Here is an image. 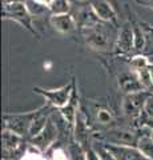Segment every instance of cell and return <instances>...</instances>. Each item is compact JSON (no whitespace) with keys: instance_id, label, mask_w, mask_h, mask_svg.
<instances>
[{"instance_id":"10","label":"cell","mask_w":153,"mask_h":160,"mask_svg":"<svg viewBox=\"0 0 153 160\" xmlns=\"http://www.w3.org/2000/svg\"><path fill=\"white\" fill-rule=\"evenodd\" d=\"M73 139L75 142L81 146L83 149H87L88 147H91L88 144V140H89V135H91V131H89V126H88V122L85 119V115L83 113V111L80 109L76 116V123H75V127H73Z\"/></svg>"},{"instance_id":"22","label":"cell","mask_w":153,"mask_h":160,"mask_svg":"<svg viewBox=\"0 0 153 160\" xmlns=\"http://www.w3.org/2000/svg\"><path fill=\"white\" fill-rule=\"evenodd\" d=\"M151 62L148 60L146 56H142V55H136L133 56L132 60L129 62V66L132 68V71H139V69H142V68H146L151 66Z\"/></svg>"},{"instance_id":"1","label":"cell","mask_w":153,"mask_h":160,"mask_svg":"<svg viewBox=\"0 0 153 160\" xmlns=\"http://www.w3.org/2000/svg\"><path fill=\"white\" fill-rule=\"evenodd\" d=\"M87 46L95 51L105 52L115 48L118 32L115 29V24L98 22L91 27L80 29Z\"/></svg>"},{"instance_id":"3","label":"cell","mask_w":153,"mask_h":160,"mask_svg":"<svg viewBox=\"0 0 153 160\" xmlns=\"http://www.w3.org/2000/svg\"><path fill=\"white\" fill-rule=\"evenodd\" d=\"M75 83L76 80L72 79L71 83L65 84L63 87H59L55 89H47V88H41V87H35L33 91H35L37 95H40L44 99L48 102V104H51L53 108H57V109H61L65 104L68 103L72 91H73V87H75Z\"/></svg>"},{"instance_id":"6","label":"cell","mask_w":153,"mask_h":160,"mask_svg":"<svg viewBox=\"0 0 153 160\" xmlns=\"http://www.w3.org/2000/svg\"><path fill=\"white\" fill-rule=\"evenodd\" d=\"M57 133H59L57 124L55 123V120H53V115H52V116L49 118V120H48L47 126L44 127V129L37 135V136L32 138L31 140H29V144L35 146L36 148H39L43 152H47L48 149L55 144L56 139H57Z\"/></svg>"},{"instance_id":"19","label":"cell","mask_w":153,"mask_h":160,"mask_svg":"<svg viewBox=\"0 0 153 160\" xmlns=\"http://www.w3.org/2000/svg\"><path fill=\"white\" fill-rule=\"evenodd\" d=\"M71 3L69 0H53L49 6V12L51 15H64L71 12Z\"/></svg>"},{"instance_id":"21","label":"cell","mask_w":153,"mask_h":160,"mask_svg":"<svg viewBox=\"0 0 153 160\" xmlns=\"http://www.w3.org/2000/svg\"><path fill=\"white\" fill-rule=\"evenodd\" d=\"M22 160H48V159L44 156L43 151H40L32 144H29L27 149L24 151V156L22 158Z\"/></svg>"},{"instance_id":"4","label":"cell","mask_w":153,"mask_h":160,"mask_svg":"<svg viewBox=\"0 0 153 160\" xmlns=\"http://www.w3.org/2000/svg\"><path fill=\"white\" fill-rule=\"evenodd\" d=\"M36 115L35 111H28V112H19V113H4L3 123L6 129H11V131L16 132L22 136H28L29 128H31L32 120Z\"/></svg>"},{"instance_id":"2","label":"cell","mask_w":153,"mask_h":160,"mask_svg":"<svg viewBox=\"0 0 153 160\" xmlns=\"http://www.w3.org/2000/svg\"><path fill=\"white\" fill-rule=\"evenodd\" d=\"M4 20H12V22L20 24L33 35H37L32 22V13L29 11L26 2H9L4 3L3 6V16Z\"/></svg>"},{"instance_id":"5","label":"cell","mask_w":153,"mask_h":160,"mask_svg":"<svg viewBox=\"0 0 153 160\" xmlns=\"http://www.w3.org/2000/svg\"><path fill=\"white\" fill-rule=\"evenodd\" d=\"M152 91H139L133 93H127L122 99V112L129 119H137L144 112L146 100Z\"/></svg>"},{"instance_id":"15","label":"cell","mask_w":153,"mask_h":160,"mask_svg":"<svg viewBox=\"0 0 153 160\" xmlns=\"http://www.w3.org/2000/svg\"><path fill=\"white\" fill-rule=\"evenodd\" d=\"M118 87L125 95L127 93H133V92H139V91H144L141 82L139 80V76L135 71L127 72V73H121L118 76Z\"/></svg>"},{"instance_id":"28","label":"cell","mask_w":153,"mask_h":160,"mask_svg":"<svg viewBox=\"0 0 153 160\" xmlns=\"http://www.w3.org/2000/svg\"><path fill=\"white\" fill-rule=\"evenodd\" d=\"M151 75H152V82H153V63L151 64Z\"/></svg>"},{"instance_id":"24","label":"cell","mask_w":153,"mask_h":160,"mask_svg":"<svg viewBox=\"0 0 153 160\" xmlns=\"http://www.w3.org/2000/svg\"><path fill=\"white\" fill-rule=\"evenodd\" d=\"M84 155H85V160H100V156H98V152L96 151V148L91 146L87 149H84Z\"/></svg>"},{"instance_id":"25","label":"cell","mask_w":153,"mask_h":160,"mask_svg":"<svg viewBox=\"0 0 153 160\" xmlns=\"http://www.w3.org/2000/svg\"><path fill=\"white\" fill-rule=\"evenodd\" d=\"M144 112H145V115H146L148 118L153 119V92L149 95V98H148V100H146Z\"/></svg>"},{"instance_id":"9","label":"cell","mask_w":153,"mask_h":160,"mask_svg":"<svg viewBox=\"0 0 153 160\" xmlns=\"http://www.w3.org/2000/svg\"><path fill=\"white\" fill-rule=\"evenodd\" d=\"M105 147L113 153L116 160H149L135 146H120V144L104 143Z\"/></svg>"},{"instance_id":"29","label":"cell","mask_w":153,"mask_h":160,"mask_svg":"<svg viewBox=\"0 0 153 160\" xmlns=\"http://www.w3.org/2000/svg\"><path fill=\"white\" fill-rule=\"evenodd\" d=\"M2 160H13V159H8V158H3Z\"/></svg>"},{"instance_id":"13","label":"cell","mask_w":153,"mask_h":160,"mask_svg":"<svg viewBox=\"0 0 153 160\" xmlns=\"http://www.w3.org/2000/svg\"><path fill=\"white\" fill-rule=\"evenodd\" d=\"M89 4L93 9V12L96 13V16L100 19L101 22L116 24L117 15H116L115 8L111 6L109 2H107V0H92Z\"/></svg>"},{"instance_id":"14","label":"cell","mask_w":153,"mask_h":160,"mask_svg":"<svg viewBox=\"0 0 153 160\" xmlns=\"http://www.w3.org/2000/svg\"><path fill=\"white\" fill-rule=\"evenodd\" d=\"M23 136L16 132L11 131V129L3 128L2 132V144H3V153L7 156L8 153H15L20 149L23 144ZM3 156V158H4Z\"/></svg>"},{"instance_id":"23","label":"cell","mask_w":153,"mask_h":160,"mask_svg":"<svg viewBox=\"0 0 153 160\" xmlns=\"http://www.w3.org/2000/svg\"><path fill=\"white\" fill-rule=\"evenodd\" d=\"M93 147H95V148H96V151L98 152L100 160H116V158L113 156V153L105 147V144H100V146L95 144Z\"/></svg>"},{"instance_id":"11","label":"cell","mask_w":153,"mask_h":160,"mask_svg":"<svg viewBox=\"0 0 153 160\" xmlns=\"http://www.w3.org/2000/svg\"><path fill=\"white\" fill-rule=\"evenodd\" d=\"M105 143L120 144V146H135L137 144L139 136L127 129H111L105 133Z\"/></svg>"},{"instance_id":"7","label":"cell","mask_w":153,"mask_h":160,"mask_svg":"<svg viewBox=\"0 0 153 160\" xmlns=\"http://www.w3.org/2000/svg\"><path fill=\"white\" fill-rule=\"evenodd\" d=\"M135 49V35H133V24L127 22L122 24L117 35L115 44V51L117 55H128Z\"/></svg>"},{"instance_id":"27","label":"cell","mask_w":153,"mask_h":160,"mask_svg":"<svg viewBox=\"0 0 153 160\" xmlns=\"http://www.w3.org/2000/svg\"><path fill=\"white\" fill-rule=\"evenodd\" d=\"M139 4H141V6H145V7H151L153 8V0H136Z\"/></svg>"},{"instance_id":"17","label":"cell","mask_w":153,"mask_h":160,"mask_svg":"<svg viewBox=\"0 0 153 160\" xmlns=\"http://www.w3.org/2000/svg\"><path fill=\"white\" fill-rule=\"evenodd\" d=\"M136 147L139 148V151L144 155L146 159L153 160V135L151 133H144L139 136Z\"/></svg>"},{"instance_id":"8","label":"cell","mask_w":153,"mask_h":160,"mask_svg":"<svg viewBox=\"0 0 153 160\" xmlns=\"http://www.w3.org/2000/svg\"><path fill=\"white\" fill-rule=\"evenodd\" d=\"M63 116V120L65 123V126L69 129V132H73V127H75L76 123V116L79 111H80V98H79V92H77V87L75 83V87H73L72 95L68 103L64 106L61 109H59Z\"/></svg>"},{"instance_id":"16","label":"cell","mask_w":153,"mask_h":160,"mask_svg":"<svg viewBox=\"0 0 153 160\" xmlns=\"http://www.w3.org/2000/svg\"><path fill=\"white\" fill-rule=\"evenodd\" d=\"M75 19H76V23H77V27L83 29V28H87V27H91L93 24H96L98 22H101L100 19L96 16V13L93 12V9L89 6H85L80 8L77 11V13L75 15Z\"/></svg>"},{"instance_id":"18","label":"cell","mask_w":153,"mask_h":160,"mask_svg":"<svg viewBox=\"0 0 153 160\" xmlns=\"http://www.w3.org/2000/svg\"><path fill=\"white\" fill-rule=\"evenodd\" d=\"M96 122L101 126H111L115 123V113L105 106L96 107Z\"/></svg>"},{"instance_id":"12","label":"cell","mask_w":153,"mask_h":160,"mask_svg":"<svg viewBox=\"0 0 153 160\" xmlns=\"http://www.w3.org/2000/svg\"><path fill=\"white\" fill-rule=\"evenodd\" d=\"M51 26L60 33H72L77 29V23L73 15L64 13V15H51L49 18Z\"/></svg>"},{"instance_id":"20","label":"cell","mask_w":153,"mask_h":160,"mask_svg":"<svg viewBox=\"0 0 153 160\" xmlns=\"http://www.w3.org/2000/svg\"><path fill=\"white\" fill-rule=\"evenodd\" d=\"M133 35H135V51L141 52L145 47V33L139 24H133Z\"/></svg>"},{"instance_id":"26","label":"cell","mask_w":153,"mask_h":160,"mask_svg":"<svg viewBox=\"0 0 153 160\" xmlns=\"http://www.w3.org/2000/svg\"><path fill=\"white\" fill-rule=\"evenodd\" d=\"M32 2H35L37 4H40V6H44V7H47L49 9V6L52 4L53 0H32Z\"/></svg>"}]
</instances>
